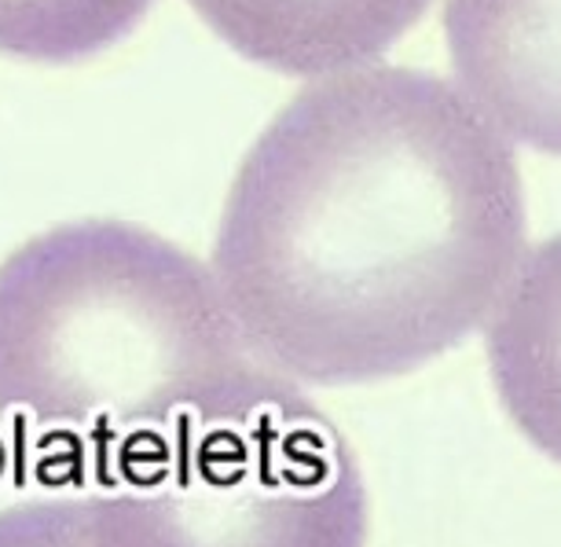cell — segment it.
Returning <instances> with one entry per match:
<instances>
[{
	"label": "cell",
	"mask_w": 561,
	"mask_h": 547,
	"mask_svg": "<svg viewBox=\"0 0 561 547\" xmlns=\"http://www.w3.org/2000/svg\"><path fill=\"white\" fill-rule=\"evenodd\" d=\"M154 0H0V52L34 62H73L111 48Z\"/></svg>",
	"instance_id": "6"
},
{
	"label": "cell",
	"mask_w": 561,
	"mask_h": 547,
	"mask_svg": "<svg viewBox=\"0 0 561 547\" xmlns=\"http://www.w3.org/2000/svg\"><path fill=\"white\" fill-rule=\"evenodd\" d=\"M92 463L100 547H367L353 445L301 383L261 361Z\"/></svg>",
	"instance_id": "3"
},
{
	"label": "cell",
	"mask_w": 561,
	"mask_h": 547,
	"mask_svg": "<svg viewBox=\"0 0 561 547\" xmlns=\"http://www.w3.org/2000/svg\"><path fill=\"white\" fill-rule=\"evenodd\" d=\"M525 250L511 136L437 73L359 67L312 81L257 136L209 272L261 364L359 386L470 339Z\"/></svg>",
	"instance_id": "1"
},
{
	"label": "cell",
	"mask_w": 561,
	"mask_h": 547,
	"mask_svg": "<svg viewBox=\"0 0 561 547\" xmlns=\"http://www.w3.org/2000/svg\"><path fill=\"white\" fill-rule=\"evenodd\" d=\"M459 89L503 136L558 155V0H448Z\"/></svg>",
	"instance_id": "4"
},
{
	"label": "cell",
	"mask_w": 561,
	"mask_h": 547,
	"mask_svg": "<svg viewBox=\"0 0 561 547\" xmlns=\"http://www.w3.org/2000/svg\"><path fill=\"white\" fill-rule=\"evenodd\" d=\"M239 56L290 78L367 67L419 23L430 0H187Z\"/></svg>",
	"instance_id": "5"
},
{
	"label": "cell",
	"mask_w": 561,
	"mask_h": 547,
	"mask_svg": "<svg viewBox=\"0 0 561 547\" xmlns=\"http://www.w3.org/2000/svg\"><path fill=\"white\" fill-rule=\"evenodd\" d=\"M253 361L214 272L133 220H70L0 261V415L89 452Z\"/></svg>",
	"instance_id": "2"
},
{
	"label": "cell",
	"mask_w": 561,
	"mask_h": 547,
	"mask_svg": "<svg viewBox=\"0 0 561 547\" xmlns=\"http://www.w3.org/2000/svg\"><path fill=\"white\" fill-rule=\"evenodd\" d=\"M0 547H100L89 497L30 500L4 508Z\"/></svg>",
	"instance_id": "7"
}]
</instances>
